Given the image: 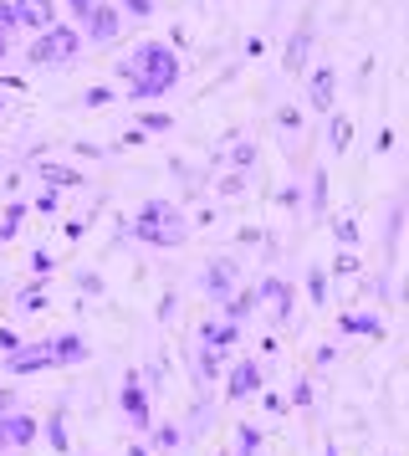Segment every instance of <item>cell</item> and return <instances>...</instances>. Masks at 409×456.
Returning <instances> with one entry per match:
<instances>
[{
	"label": "cell",
	"instance_id": "cell-1",
	"mask_svg": "<svg viewBox=\"0 0 409 456\" xmlns=\"http://www.w3.org/2000/svg\"><path fill=\"white\" fill-rule=\"evenodd\" d=\"M180 57L164 42H139L133 57L123 62V77H128V98H164L169 87L180 83Z\"/></svg>",
	"mask_w": 409,
	"mask_h": 456
},
{
	"label": "cell",
	"instance_id": "cell-2",
	"mask_svg": "<svg viewBox=\"0 0 409 456\" xmlns=\"http://www.w3.org/2000/svg\"><path fill=\"white\" fill-rule=\"evenodd\" d=\"M128 236H139L148 247H184L189 241V221L180 216L174 200H143L139 216L128 221Z\"/></svg>",
	"mask_w": 409,
	"mask_h": 456
},
{
	"label": "cell",
	"instance_id": "cell-3",
	"mask_svg": "<svg viewBox=\"0 0 409 456\" xmlns=\"http://www.w3.org/2000/svg\"><path fill=\"white\" fill-rule=\"evenodd\" d=\"M82 31L77 26H46V31H41L36 42H31V52H26V62L31 67H67V62H77L82 57Z\"/></svg>",
	"mask_w": 409,
	"mask_h": 456
},
{
	"label": "cell",
	"instance_id": "cell-4",
	"mask_svg": "<svg viewBox=\"0 0 409 456\" xmlns=\"http://www.w3.org/2000/svg\"><path fill=\"white\" fill-rule=\"evenodd\" d=\"M118 31H123V11L118 5H92L87 16H82V42H92V46H108V42H118Z\"/></svg>",
	"mask_w": 409,
	"mask_h": 456
},
{
	"label": "cell",
	"instance_id": "cell-5",
	"mask_svg": "<svg viewBox=\"0 0 409 456\" xmlns=\"http://www.w3.org/2000/svg\"><path fill=\"white\" fill-rule=\"evenodd\" d=\"M236 277H241V262L236 256H215V262H204V277H200V288L210 303H225L230 292H236Z\"/></svg>",
	"mask_w": 409,
	"mask_h": 456
},
{
	"label": "cell",
	"instance_id": "cell-6",
	"mask_svg": "<svg viewBox=\"0 0 409 456\" xmlns=\"http://www.w3.org/2000/svg\"><path fill=\"white\" fill-rule=\"evenodd\" d=\"M36 370H52V338L16 344V349L5 354V374H36Z\"/></svg>",
	"mask_w": 409,
	"mask_h": 456
},
{
	"label": "cell",
	"instance_id": "cell-7",
	"mask_svg": "<svg viewBox=\"0 0 409 456\" xmlns=\"http://www.w3.org/2000/svg\"><path fill=\"white\" fill-rule=\"evenodd\" d=\"M36 431H41V426L26 411H5V415H0V452L31 446V441H36Z\"/></svg>",
	"mask_w": 409,
	"mask_h": 456
},
{
	"label": "cell",
	"instance_id": "cell-8",
	"mask_svg": "<svg viewBox=\"0 0 409 456\" xmlns=\"http://www.w3.org/2000/svg\"><path fill=\"white\" fill-rule=\"evenodd\" d=\"M256 390H261V364H256V359H241L236 370L225 374V395H230V400H251Z\"/></svg>",
	"mask_w": 409,
	"mask_h": 456
},
{
	"label": "cell",
	"instance_id": "cell-9",
	"mask_svg": "<svg viewBox=\"0 0 409 456\" xmlns=\"http://www.w3.org/2000/svg\"><path fill=\"white\" fill-rule=\"evenodd\" d=\"M16 5V26H31V31H46V26H57V5L52 0H11Z\"/></svg>",
	"mask_w": 409,
	"mask_h": 456
},
{
	"label": "cell",
	"instance_id": "cell-10",
	"mask_svg": "<svg viewBox=\"0 0 409 456\" xmlns=\"http://www.w3.org/2000/svg\"><path fill=\"white\" fill-rule=\"evenodd\" d=\"M333 98H338V72L333 67H317L312 83H307V103L317 108V113H333Z\"/></svg>",
	"mask_w": 409,
	"mask_h": 456
},
{
	"label": "cell",
	"instance_id": "cell-11",
	"mask_svg": "<svg viewBox=\"0 0 409 456\" xmlns=\"http://www.w3.org/2000/svg\"><path fill=\"white\" fill-rule=\"evenodd\" d=\"M123 415H128L139 431H148V395H143V385L133 379V374L123 379Z\"/></svg>",
	"mask_w": 409,
	"mask_h": 456
},
{
	"label": "cell",
	"instance_id": "cell-12",
	"mask_svg": "<svg viewBox=\"0 0 409 456\" xmlns=\"http://www.w3.org/2000/svg\"><path fill=\"white\" fill-rule=\"evenodd\" d=\"M87 338L82 333H61V338H52V364H82L87 359Z\"/></svg>",
	"mask_w": 409,
	"mask_h": 456
},
{
	"label": "cell",
	"instance_id": "cell-13",
	"mask_svg": "<svg viewBox=\"0 0 409 456\" xmlns=\"http://www.w3.org/2000/svg\"><path fill=\"white\" fill-rule=\"evenodd\" d=\"M256 297H266V303L277 308V318H286V313H292V282H282V277H266Z\"/></svg>",
	"mask_w": 409,
	"mask_h": 456
},
{
	"label": "cell",
	"instance_id": "cell-14",
	"mask_svg": "<svg viewBox=\"0 0 409 456\" xmlns=\"http://www.w3.org/2000/svg\"><path fill=\"white\" fill-rule=\"evenodd\" d=\"M256 303H261L256 292H230V297H225V323H245V318L256 313Z\"/></svg>",
	"mask_w": 409,
	"mask_h": 456
},
{
	"label": "cell",
	"instance_id": "cell-15",
	"mask_svg": "<svg viewBox=\"0 0 409 456\" xmlns=\"http://www.w3.org/2000/svg\"><path fill=\"white\" fill-rule=\"evenodd\" d=\"M200 338H204V349H230L241 333H236V323H204Z\"/></svg>",
	"mask_w": 409,
	"mask_h": 456
},
{
	"label": "cell",
	"instance_id": "cell-16",
	"mask_svg": "<svg viewBox=\"0 0 409 456\" xmlns=\"http://www.w3.org/2000/svg\"><path fill=\"white\" fill-rule=\"evenodd\" d=\"M307 46H312V26H297V37H292V46H286V72H302Z\"/></svg>",
	"mask_w": 409,
	"mask_h": 456
},
{
	"label": "cell",
	"instance_id": "cell-17",
	"mask_svg": "<svg viewBox=\"0 0 409 456\" xmlns=\"http://www.w3.org/2000/svg\"><path fill=\"white\" fill-rule=\"evenodd\" d=\"M327 134H333V149L353 144V124H348V113H333V118H327Z\"/></svg>",
	"mask_w": 409,
	"mask_h": 456
},
{
	"label": "cell",
	"instance_id": "cell-18",
	"mask_svg": "<svg viewBox=\"0 0 409 456\" xmlns=\"http://www.w3.org/2000/svg\"><path fill=\"white\" fill-rule=\"evenodd\" d=\"M41 180H52V185H82V169H67V165H41Z\"/></svg>",
	"mask_w": 409,
	"mask_h": 456
},
{
	"label": "cell",
	"instance_id": "cell-19",
	"mask_svg": "<svg viewBox=\"0 0 409 456\" xmlns=\"http://www.w3.org/2000/svg\"><path fill=\"white\" fill-rule=\"evenodd\" d=\"M343 329L348 333H373V338H379V333H384V323H379V318H364V313H348Z\"/></svg>",
	"mask_w": 409,
	"mask_h": 456
},
{
	"label": "cell",
	"instance_id": "cell-20",
	"mask_svg": "<svg viewBox=\"0 0 409 456\" xmlns=\"http://www.w3.org/2000/svg\"><path fill=\"white\" fill-rule=\"evenodd\" d=\"M236 436H241V456H251L256 446H261V431H256V426H241Z\"/></svg>",
	"mask_w": 409,
	"mask_h": 456
},
{
	"label": "cell",
	"instance_id": "cell-21",
	"mask_svg": "<svg viewBox=\"0 0 409 456\" xmlns=\"http://www.w3.org/2000/svg\"><path fill=\"white\" fill-rule=\"evenodd\" d=\"M118 5L128 11V16H139V21L143 16H154V0H118Z\"/></svg>",
	"mask_w": 409,
	"mask_h": 456
},
{
	"label": "cell",
	"instance_id": "cell-22",
	"mask_svg": "<svg viewBox=\"0 0 409 456\" xmlns=\"http://www.w3.org/2000/svg\"><path fill=\"white\" fill-rule=\"evenodd\" d=\"M16 226H20V206H11L0 216V236H16Z\"/></svg>",
	"mask_w": 409,
	"mask_h": 456
},
{
	"label": "cell",
	"instance_id": "cell-23",
	"mask_svg": "<svg viewBox=\"0 0 409 456\" xmlns=\"http://www.w3.org/2000/svg\"><path fill=\"white\" fill-rule=\"evenodd\" d=\"M5 31H16V5H11V0H0V37H5Z\"/></svg>",
	"mask_w": 409,
	"mask_h": 456
},
{
	"label": "cell",
	"instance_id": "cell-24",
	"mask_svg": "<svg viewBox=\"0 0 409 456\" xmlns=\"http://www.w3.org/2000/svg\"><path fill=\"white\" fill-rule=\"evenodd\" d=\"M108 98H113L108 87H87V93H82V103H87V108H102V103H108Z\"/></svg>",
	"mask_w": 409,
	"mask_h": 456
},
{
	"label": "cell",
	"instance_id": "cell-25",
	"mask_svg": "<svg viewBox=\"0 0 409 456\" xmlns=\"http://www.w3.org/2000/svg\"><path fill=\"white\" fill-rule=\"evenodd\" d=\"M333 236H338L343 247H353V241H358V226H353V221H338V231H333Z\"/></svg>",
	"mask_w": 409,
	"mask_h": 456
},
{
	"label": "cell",
	"instance_id": "cell-26",
	"mask_svg": "<svg viewBox=\"0 0 409 456\" xmlns=\"http://www.w3.org/2000/svg\"><path fill=\"white\" fill-rule=\"evenodd\" d=\"M307 288H312V297H317V303H327V277H323V267L312 272V282H307Z\"/></svg>",
	"mask_w": 409,
	"mask_h": 456
},
{
	"label": "cell",
	"instance_id": "cell-27",
	"mask_svg": "<svg viewBox=\"0 0 409 456\" xmlns=\"http://www.w3.org/2000/svg\"><path fill=\"white\" fill-rule=\"evenodd\" d=\"M215 370H221V359H215V349H204L200 354V379H210Z\"/></svg>",
	"mask_w": 409,
	"mask_h": 456
},
{
	"label": "cell",
	"instance_id": "cell-28",
	"mask_svg": "<svg viewBox=\"0 0 409 456\" xmlns=\"http://www.w3.org/2000/svg\"><path fill=\"white\" fill-rule=\"evenodd\" d=\"M52 446L67 452V426H61V415H52Z\"/></svg>",
	"mask_w": 409,
	"mask_h": 456
},
{
	"label": "cell",
	"instance_id": "cell-29",
	"mask_svg": "<svg viewBox=\"0 0 409 456\" xmlns=\"http://www.w3.org/2000/svg\"><path fill=\"white\" fill-rule=\"evenodd\" d=\"M169 124H174L169 113H143V128H169Z\"/></svg>",
	"mask_w": 409,
	"mask_h": 456
},
{
	"label": "cell",
	"instance_id": "cell-30",
	"mask_svg": "<svg viewBox=\"0 0 409 456\" xmlns=\"http://www.w3.org/2000/svg\"><path fill=\"white\" fill-rule=\"evenodd\" d=\"M333 272H338V277H353V272H358V262H353V256H338V262H333Z\"/></svg>",
	"mask_w": 409,
	"mask_h": 456
},
{
	"label": "cell",
	"instance_id": "cell-31",
	"mask_svg": "<svg viewBox=\"0 0 409 456\" xmlns=\"http://www.w3.org/2000/svg\"><path fill=\"white\" fill-rule=\"evenodd\" d=\"M5 411H16V390H0V415Z\"/></svg>",
	"mask_w": 409,
	"mask_h": 456
},
{
	"label": "cell",
	"instance_id": "cell-32",
	"mask_svg": "<svg viewBox=\"0 0 409 456\" xmlns=\"http://www.w3.org/2000/svg\"><path fill=\"white\" fill-rule=\"evenodd\" d=\"M16 344H20L16 333H11V329H0V349H16Z\"/></svg>",
	"mask_w": 409,
	"mask_h": 456
},
{
	"label": "cell",
	"instance_id": "cell-33",
	"mask_svg": "<svg viewBox=\"0 0 409 456\" xmlns=\"http://www.w3.org/2000/svg\"><path fill=\"white\" fill-rule=\"evenodd\" d=\"M67 5H72V11H77V16H87V11H92V5H98V0H67Z\"/></svg>",
	"mask_w": 409,
	"mask_h": 456
},
{
	"label": "cell",
	"instance_id": "cell-34",
	"mask_svg": "<svg viewBox=\"0 0 409 456\" xmlns=\"http://www.w3.org/2000/svg\"><path fill=\"white\" fill-rule=\"evenodd\" d=\"M5 52H11V42H5V37H0V62H5Z\"/></svg>",
	"mask_w": 409,
	"mask_h": 456
},
{
	"label": "cell",
	"instance_id": "cell-35",
	"mask_svg": "<svg viewBox=\"0 0 409 456\" xmlns=\"http://www.w3.org/2000/svg\"><path fill=\"white\" fill-rule=\"evenodd\" d=\"M128 456H148V452H143V446H133V452H128Z\"/></svg>",
	"mask_w": 409,
	"mask_h": 456
}]
</instances>
